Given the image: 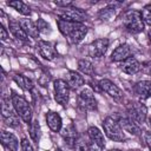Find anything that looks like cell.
I'll list each match as a JSON object with an SVG mask.
<instances>
[{"instance_id":"6da1fadb","label":"cell","mask_w":151,"mask_h":151,"mask_svg":"<svg viewBox=\"0 0 151 151\" xmlns=\"http://www.w3.org/2000/svg\"><path fill=\"white\" fill-rule=\"evenodd\" d=\"M103 129L105 134L113 142H123L125 140V133L119 125V123L112 118V117H106L103 122Z\"/></svg>"},{"instance_id":"7a4b0ae2","label":"cell","mask_w":151,"mask_h":151,"mask_svg":"<svg viewBox=\"0 0 151 151\" xmlns=\"http://www.w3.org/2000/svg\"><path fill=\"white\" fill-rule=\"evenodd\" d=\"M12 105H13V109L14 111L17 112V114L27 124H31L32 122V116H33V112H32V109L29 106V104L20 96L13 93L12 94Z\"/></svg>"},{"instance_id":"3957f363","label":"cell","mask_w":151,"mask_h":151,"mask_svg":"<svg viewBox=\"0 0 151 151\" xmlns=\"http://www.w3.org/2000/svg\"><path fill=\"white\" fill-rule=\"evenodd\" d=\"M123 24L130 33H139L144 29V21L142 19L140 12L129 11L124 14Z\"/></svg>"},{"instance_id":"277c9868","label":"cell","mask_w":151,"mask_h":151,"mask_svg":"<svg viewBox=\"0 0 151 151\" xmlns=\"http://www.w3.org/2000/svg\"><path fill=\"white\" fill-rule=\"evenodd\" d=\"M59 18L61 19H65V20H68V21H73V22H79V24H83L87 15L84 11H81L80 8H77V7H73L72 5L71 6H67V7H64L59 11Z\"/></svg>"},{"instance_id":"5b68a950","label":"cell","mask_w":151,"mask_h":151,"mask_svg":"<svg viewBox=\"0 0 151 151\" xmlns=\"http://www.w3.org/2000/svg\"><path fill=\"white\" fill-rule=\"evenodd\" d=\"M54 98L58 104L66 106L70 99V87L67 83L63 79L54 80Z\"/></svg>"},{"instance_id":"8992f818","label":"cell","mask_w":151,"mask_h":151,"mask_svg":"<svg viewBox=\"0 0 151 151\" xmlns=\"http://www.w3.org/2000/svg\"><path fill=\"white\" fill-rule=\"evenodd\" d=\"M78 104L83 110L94 111L97 110V100L94 93L90 88H83L78 96Z\"/></svg>"},{"instance_id":"52a82bcc","label":"cell","mask_w":151,"mask_h":151,"mask_svg":"<svg viewBox=\"0 0 151 151\" xmlns=\"http://www.w3.org/2000/svg\"><path fill=\"white\" fill-rule=\"evenodd\" d=\"M129 118H131L137 125H140L145 122L146 118V107L142 103H131L127 107Z\"/></svg>"},{"instance_id":"ba28073f","label":"cell","mask_w":151,"mask_h":151,"mask_svg":"<svg viewBox=\"0 0 151 151\" xmlns=\"http://www.w3.org/2000/svg\"><path fill=\"white\" fill-rule=\"evenodd\" d=\"M98 85H99V88L101 91H104L105 93H107L110 97L114 98L116 100H122V98H123L122 90L110 79H101L98 83Z\"/></svg>"},{"instance_id":"9c48e42d","label":"cell","mask_w":151,"mask_h":151,"mask_svg":"<svg viewBox=\"0 0 151 151\" xmlns=\"http://www.w3.org/2000/svg\"><path fill=\"white\" fill-rule=\"evenodd\" d=\"M107 47H109V40L107 39H105V38L97 39V40L91 42V45L88 47V54L92 58H100L106 53Z\"/></svg>"},{"instance_id":"30bf717a","label":"cell","mask_w":151,"mask_h":151,"mask_svg":"<svg viewBox=\"0 0 151 151\" xmlns=\"http://www.w3.org/2000/svg\"><path fill=\"white\" fill-rule=\"evenodd\" d=\"M2 118L5 120V123L11 126V127H17L19 125V117L15 111H13L11 107H9V104L4 99L2 100Z\"/></svg>"},{"instance_id":"8fae6325","label":"cell","mask_w":151,"mask_h":151,"mask_svg":"<svg viewBox=\"0 0 151 151\" xmlns=\"http://www.w3.org/2000/svg\"><path fill=\"white\" fill-rule=\"evenodd\" d=\"M65 81L67 83L68 87L72 88V90H78L79 87H81V86L85 84L84 77H83L80 73L76 72V71H68V72L66 73V79H65Z\"/></svg>"},{"instance_id":"7c38bea8","label":"cell","mask_w":151,"mask_h":151,"mask_svg":"<svg viewBox=\"0 0 151 151\" xmlns=\"http://www.w3.org/2000/svg\"><path fill=\"white\" fill-rule=\"evenodd\" d=\"M37 47L39 50V53L42 58L47 59V60H53L57 57V51L53 48V46L44 40H39L37 44Z\"/></svg>"},{"instance_id":"4fadbf2b","label":"cell","mask_w":151,"mask_h":151,"mask_svg":"<svg viewBox=\"0 0 151 151\" xmlns=\"http://www.w3.org/2000/svg\"><path fill=\"white\" fill-rule=\"evenodd\" d=\"M133 92L140 99H147L151 96V81L150 80H142L138 81L133 86Z\"/></svg>"},{"instance_id":"5bb4252c","label":"cell","mask_w":151,"mask_h":151,"mask_svg":"<svg viewBox=\"0 0 151 151\" xmlns=\"http://www.w3.org/2000/svg\"><path fill=\"white\" fill-rule=\"evenodd\" d=\"M131 57V48L127 44H122L119 45L111 54V60L112 61H124L127 58Z\"/></svg>"},{"instance_id":"9a60e30c","label":"cell","mask_w":151,"mask_h":151,"mask_svg":"<svg viewBox=\"0 0 151 151\" xmlns=\"http://www.w3.org/2000/svg\"><path fill=\"white\" fill-rule=\"evenodd\" d=\"M86 33H87V27L83 24H78L74 27V29L68 34L67 39L70 40L71 44H79L85 38Z\"/></svg>"},{"instance_id":"2e32d148","label":"cell","mask_w":151,"mask_h":151,"mask_svg":"<svg viewBox=\"0 0 151 151\" xmlns=\"http://www.w3.org/2000/svg\"><path fill=\"white\" fill-rule=\"evenodd\" d=\"M120 68H122L123 72H125V73H127V74H136V73L139 72V70H140V64H139V61H138L136 58L130 57V58H127L126 60L122 61Z\"/></svg>"},{"instance_id":"e0dca14e","label":"cell","mask_w":151,"mask_h":151,"mask_svg":"<svg viewBox=\"0 0 151 151\" xmlns=\"http://www.w3.org/2000/svg\"><path fill=\"white\" fill-rule=\"evenodd\" d=\"M46 123H47L48 127H50L53 132H59V131L61 130L63 122H61L60 116H59L57 112L48 111L47 114H46Z\"/></svg>"},{"instance_id":"ac0fdd59","label":"cell","mask_w":151,"mask_h":151,"mask_svg":"<svg viewBox=\"0 0 151 151\" xmlns=\"http://www.w3.org/2000/svg\"><path fill=\"white\" fill-rule=\"evenodd\" d=\"M1 143L9 151H18V145H19L18 139L11 132H7V131H2L1 132Z\"/></svg>"},{"instance_id":"d6986e66","label":"cell","mask_w":151,"mask_h":151,"mask_svg":"<svg viewBox=\"0 0 151 151\" xmlns=\"http://www.w3.org/2000/svg\"><path fill=\"white\" fill-rule=\"evenodd\" d=\"M61 136L64 137L65 142L70 146H76L77 145V131L73 124H68L66 127L61 130Z\"/></svg>"},{"instance_id":"ffe728a7","label":"cell","mask_w":151,"mask_h":151,"mask_svg":"<svg viewBox=\"0 0 151 151\" xmlns=\"http://www.w3.org/2000/svg\"><path fill=\"white\" fill-rule=\"evenodd\" d=\"M87 134H88V138L91 139L92 143H94L99 147L104 149V146H105V139H104V136H103V133L100 132V130L98 127L90 126L88 130H87Z\"/></svg>"},{"instance_id":"44dd1931","label":"cell","mask_w":151,"mask_h":151,"mask_svg":"<svg viewBox=\"0 0 151 151\" xmlns=\"http://www.w3.org/2000/svg\"><path fill=\"white\" fill-rule=\"evenodd\" d=\"M19 24L21 25V27L24 28L26 34L29 35L31 38H38L39 37V31H38L37 24L33 22L31 19H21L19 21Z\"/></svg>"},{"instance_id":"7402d4cb","label":"cell","mask_w":151,"mask_h":151,"mask_svg":"<svg viewBox=\"0 0 151 151\" xmlns=\"http://www.w3.org/2000/svg\"><path fill=\"white\" fill-rule=\"evenodd\" d=\"M119 125L122 126L123 130L130 132L131 134H134V136H138L140 133V129L139 126L131 119V118H122L119 120Z\"/></svg>"},{"instance_id":"603a6c76","label":"cell","mask_w":151,"mask_h":151,"mask_svg":"<svg viewBox=\"0 0 151 151\" xmlns=\"http://www.w3.org/2000/svg\"><path fill=\"white\" fill-rule=\"evenodd\" d=\"M9 31L12 32V34L21 41H27L28 40V35L26 34V32L24 31V28L21 27V25L17 21H11L9 22Z\"/></svg>"},{"instance_id":"cb8c5ba5","label":"cell","mask_w":151,"mask_h":151,"mask_svg":"<svg viewBox=\"0 0 151 151\" xmlns=\"http://www.w3.org/2000/svg\"><path fill=\"white\" fill-rule=\"evenodd\" d=\"M7 5H8L9 7H13L17 12H19V13L22 14V15H29V14H31V9H29V7H28L25 2H22V1H20V0L8 1Z\"/></svg>"},{"instance_id":"d4e9b609","label":"cell","mask_w":151,"mask_h":151,"mask_svg":"<svg viewBox=\"0 0 151 151\" xmlns=\"http://www.w3.org/2000/svg\"><path fill=\"white\" fill-rule=\"evenodd\" d=\"M14 80L15 83L25 91H31L33 88V83L31 79H28L26 76H22V74H15L14 77Z\"/></svg>"},{"instance_id":"484cf974","label":"cell","mask_w":151,"mask_h":151,"mask_svg":"<svg viewBox=\"0 0 151 151\" xmlns=\"http://www.w3.org/2000/svg\"><path fill=\"white\" fill-rule=\"evenodd\" d=\"M78 70L84 73V74H87V76H93V65L88 61V60H85V59H80L78 61Z\"/></svg>"},{"instance_id":"4316f807","label":"cell","mask_w":151,"mask_h":151,"mask_svg":"<svg viewBox=\"0 0 151 151\" xmlns=\"http://www.w3.org/2000/svg\"><path fill=\"white\" fill-rule=\"evenodd\" d=\"M28 132H29V136H31L33 142H38L39 140V138H40V126H39L38 120H32L31 122Z\"/></svg>"},{"instance_id":"83f0119b","label":"cell","mask_w":151,"mask_h":151,"mask_svg":"<svg viewBox=\"0 0 151 151\" xmlns=\"http://www.w3.org/2000/svg\"><path fill=\"white\" fill-rule=\"evenodd\" d=\"M114 14V7L113 6H107L103 9L99 11L98 13V17L100 20H109L110 18H112Z\"/></svg>"},{"instance_id":"f1b7e54d","label":"cell","mask_w":151,"mask_h":151,"mask_svg":"<svg viewBox=\"0 0 151 151\" xmlns=\"http://www.w3.org/2000/svg\"><path fill=\"white\" fill-rule=\"evenodd\" d=\"M140 15H142L143 21L151 26V4L143 7V9L140 12Z\"/></svg>"},{"instance_id":"f546056e","label":"cell","mask_w":151,"mask_h":151,"mask_svg":"<svg viewBox=\"0 0 151 151\" xmlns=\"http://www.w3.org/2000/svg\"><path fill=\"white\" fill-rule=\"evenodd\" d=\"M37 27H38V31H39V33H50L51 32V26L44 20V19H38L37 20Z\"/></svg>"},{"instance_id":"4dcf8cb0","label":"cell","mask_w":151,"mask_h":151,"mask_svg":"<svg viewBox=\"0 0 151 151\" xmlns=\"http://www.w3.org/2000/svg\"><path fill=\"white\" fill-rule=\"evenodd\" d=\"M21 150H22V151H34V150H33V146L31 145V143H29L26 138H24V139L21 140Z\"/></svg>"},{"instance_id":"1f68e13d","label":"cell","mask_w":151,"mask_h":151,"mask_svg":"<svg viewBox=\"0 0 151 151\" xmlns=\"http://www.w3.org/2000/svg\"><path fill=\"white\" fill-rule=\"evenodd\" d=\"M76 150H77V151H90L88 144H86V143H84V142H79V143H77V145H76Z\"/></svg>"},{"instance_id":"d6a6232c","label":"cell","mask_w":151,"mask_h":151,"mask_svg":"<svg viewBox=\"0 0 151 151\" xmlns=\"http://www.w3.org/2000/svg\"><path fill=\"white\" fill-rule=\"evenodd\" d=\"M140 68H143V71L146 74H150L151 76V61H146V63L142 64L140 65Z\"/></svg>"},{"instance_id":"836d02e7","label":"cell","mask_w":151,"mask_h":151,"mask_svg":"<svg viewBox=\"0 0 151 151\" xmlns=\"http://www.w3.org/2000/svg\"><path fill=\"white\" fill-rule=\"evenodd\" d=\"M0 38H1V40H6L8 38V32L6 31V28L2 25H0Z\"/></svg>"},{"instance_id":"e575fe53","label":"cell","mask_w":151,"mask_h":151,"mask_svg":"<svg viewBox=\"0 0 151 151\" xmlns=\"http://www.w3.org/2000/svg\"><path fill=\"white\" fill-rule=\"evenodd\" d=\"M48 81H50V76L48 74H42V77L39 79V84L41 86H46Z\"/></svg>"},{"instance_id":"d590c367","label":"cell","mask_w":151,"mask_h":151,"mask_svg":"<svg viewBox=\"0 0 151 151\" xmlns=\"http://www.w3.org/2000/svg\"><path fill=\"white\" fill-rule=\"evenodd\" d=\"M145 142H146V144H147V146L151 151V131L145 132Z\"/></svg>"},{"instance_id":"8d00e7d4","label":"cell","mask_w":151,"mask_h":151,"mask_svg":"<svg viewBox=\"0 0 151 151\" xmlns=\"http://www.w3.org/2000/svg\"><path fill=\"white\" fill-rule=\"evenodd\" d=\"M57 6H65V7H67V6H71L72 4H71V1H63V2H60V1H55L54 2Z\"/></svg>"},{"instance_id":"74e56055","label":"cell","mask_w":151,"mask_h":151,"mask_svg":"<svg viewBox=\"0 0 151 151\" xmlns=\"http://www.w3.org/2000/svg\"><path fill=\"white\" fill-rule=\"evenodd\" d=\"M147 38H149V41H150V44H151V28H150L149 32H147Z\"/></svg>"},{"instance_id":"f35d334b","label":"cell","mask_w":151,"mask_h":151,"mask_svg":"<svg viewBox=\"0 0 151 151\" xmlns=\"http://www.w3.org/2000/svg\"><path fill=\"white\" fill-rule=\"evenodd\" d=\"M109 151H122V150H118V149H112V150H109Z\"/></svg>"},{"instance_id":"ab89813d","label":"cell","mask_w":151,"mask_h":151,"mask_svg":"<svg viewBox=\"0 0 151 151\" xmlns=\"http://www.w3.org/2000/svg\"><path fill=\"white\" fill-rule=\"evenodd\" d=\"M149 125H150V127H151V118L149 119Z\"/></svg>"},{"instance_id":"60d3db41","label":"cell","mask_w":151,"mask_h":151,"mask_svg":"<svg viewBox=\"0 0 151 151\" xmlns=\"http://www.w3.org/2000/svg\"><path fill=\"white\" fill-rule=\"evenodd\" d=\"M55 151H63V150H61V149H57Z\"/></svg>"}]
</instances>
